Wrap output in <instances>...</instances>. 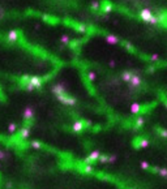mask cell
Masks as SVG:
<instances>
[{"label":"cell","mask_w":167,"mask_h":189,"mask_svg":"<svg viewBox=\"0 0 167 189\" xmlns=\"http://www.w3.org/2000/svg\"><path fill=\"white\" fill-rule=\"evenodd\" d=\"M60 42L63 45H69V42H71V38L68 37V35H61V38H60Z\"/></svg>","instance_id":"obj_18"},{"label":"cell","mask_w":167,"mask_h":189,"mask_svg":"<svg viewBox=\"0 0 167 189\" xmlns=\"http://www.w3.org/2000/svg\"><path fill=\"white\" fill-rule=\"evenodd\" d=\"M144 123H145L144 117L138 116V117H137V120H136V127H137V128H138V127H142V125H144Z\"/></svg>","instance_id":"obj_21"},{"label":"cell","mask_w":167,"mask_h":189,"mask_svg":"<svg viewBox=\"0 0 167 189\" xmlns=\"http://www.w3.org/2000/svg\"><path fill=\"white\" fill-rule=\"evenodd\" d=\"M104 39H106V42L108 45H118L119 43V38L114 34H107L106 37H104Z\"/></svg>","instance_id":"obj_7"},{"label":"cell","mask_w":167,"mask_h":189,"mask_svg":"<svg viewBox=\"0 0 167 189\" xmlns=\"http://www.w3.org/2000/svg\"><path fill=\"white\" fill-rule=\"evenodd\" d=\"M52 93L57 97V95H61V94H65V88L61 85V83H56V85L52 86Z\"/></svg>","instance_id":"obj_6"},{"label":"cell","mask_w":167,"mask_h":189,"mask_svg":"<svg viewBox=\"0 0 167 189\" xmlns=\"http://www.w3.org/2000/svg\"><path fill=\"white\" fill-rule=\"evenodd\" d=\"M84 172H86V174L93 172V166H91V164H89V163H86L85 166H84Z\"/></svg>","instance_id":"obj_19"},{"label":"cell","mask_w":167,"mask_h":189,"mask_svg":"<svg viewBox=\"0 0 167 189\" xmlns=\"http://www.w3.org/2000/svg\"><path fill=\"white\" fill-rule=\"evenodd\" d=\"M157 172H158L162 177H166V179H167V168H157Z\"/></svg>","instance_id":"obj_20"},{"label":"cell","mask_w":167,"mask_h":189,"mask_svg":"<svg viewBox=\"0 0 167 189\" xmlns=\"http://www.w3.org/2000/svg\"><path fill=\"white\" fill-rule=\"evenodd\" d=\"M95 78H97V74H95L94 72H91V71L88 72V80H89V81H94Z\"/></svg>","instance_id":"obj_23"},{"label":"cell","mask_w":167,"mask_h":189,"mask_svg":"<svg viewBox=\"0 0 167 189\" xmlns=\"http://www.w3.org/2000/svg\"><path fill=\"white\" fill-rule=\"evenodd\" d=\"M149 140H144V138H141L140 140V142H138V148H142V149H145V148H148L149 146Z\"/></svg>","instance_id":"obj_15"},{"label":"cell","mask_w":167,"mask_h":189,"mask_svg":"<svg viewBox=\"0 0 167 189\" xmlns=\"http://www.w3.org/2000/svg\"><path fill=\"white\" fill-rule=\"evenodd\" d=\"M99 7H101V4H99V2H97V0H94V2L91 3V8L93 9H99Z\"/></svg>","instance_id":"obj_26"},{"label":"cell","mask_w":167,"mask_h":189,"mask_svg":"<svg viewBox=\"0 0 167 189\" xmlns=\"http://www.w3.org/2000/svg\"><path fill=\"white\" fill-rule=\"evenodd\" d=\"M140 17H141L142 21H145V22H148V24H150V25H157V24H158V18H157V17L152 13V11L148 9V8H144V9L140 11Z\"/></svg>","instance_id":"obj_1"},{"label":"cell","mask_w":167,"mask_h":189,"mask_svg":"<svg viewBox=\"0 0 167 189\" xmlns=\"http://www.w3.org/2000/svg\"><path fill=\"white\" fill-rule=\"evenodd\" d=\"M101 155H102V154H101V153H99L98 150H93V151H91V153H90V154H89V155L86 157L85 162L90 164V163H93V162H95V160H99Z\"/></svg>","instance_id":"obj_3"},{"label":"cell","mask_w":167,"mask_h":189,"mask_svg":"<svg viewBox=\"0 0 167 189\" xmlns=\"http://www.w3.org/2000/svg\"><path fill=\"white\" fill-rule=\"evenodd\" d=\"M82 128H84V123H82V121H76V123L73 124V131H76V132L82 131Z\"/></svg>","instance_id":"obj_13"},{"label":"cell","mask_w":167,"mask_h":189,"mask_svg":"<svg viewBox=\"0 0 167 189\" xmlns=\"http://www.w3.org/2000/svg\"><path fill=\"white\" fill-rule=\"evenodd\" d=\"M26 90L28 91H31V90H34V88L30 85V83H26Z\"/></svg>","instance_id":"obj_29"},{"label":"cell","mask_w":167,"mask_h":189,"mask_svg":"<svg viewBox=\"0 0 167 189\" xmlns=\"http://www.w3.org/2000/svg\"><path fill=\"white\" fill-rule=\"evenodd\" d=\"M33 116H34V110H33V107L28 106L25 108V111H24V119L25 120H30V119H33Z\"/></svg>","instance_id":"obj_8"},{"label":"cell","mask_w":167,"mask_h":189,"mask_svg":"<svg viewBox=\"0 0 167 189\" xmlns=\"http://www.w3.org/2000/svg\"><path fill=\"white\" fill-rule=\"evenodd\" d=\"M158 59H159V55H158V54H153V55L150 56V60H152V61H157Z\"/></svg>","instance_id":"obj_27"},{"label":"cell","mask_w":167,"mask_h":189,"mask_svg":"<svg viewBox=\"0 0 167 189\" xmlns=\"http://www.w3.org/2000/svg\"><path fill=\"white\" fill-rule=\"evenodd\" d=\"M115 160H116V157H115V155H111V157L101 155V158H99V162H101V163H114Z\"/></svg>","instance_id":"obj_9"},{"label":"cell","mask_w":167,"mask_h":189,"mask_svg":"<svg viewBox=\"0 0 167 189\" xmlns=\"http://www.w3.org/2000/svg\"><path fill=\"white\" fill-rule=\"evenodd\" d=\"M128 83H129V88H131V89H136V88L141 86V83H142V80H141V77H140L138 74H133L132 80H131V81H129Z\"/></svg>","instance_id":"obj_4"},{"label":"cell","mask_w":167,"mask_h":189,"mask_svg":"<svg viewBox=\"0 0 167 189\" xmlns=\"http://www.w3.org/2000/svg\"><path fill=\"white\" fill-rule=\"evenodd\" d=\"M129 110H131V114L137 115V114H140V111H141V104H140V103H132Z\"/></svg>","instance_id":"obj_11"},{"label":"cell","mask_w":167,"mask_h":189,"mask_svg":"<svg viewBox=\"0 0 167 189\" xmlns=\"http://www.w3.org/2000/svg\"><path fill=\"white\" fill-rule=\"evenodd\" d=\"M111 11H112L111 3H110V2H106V3H104V5H103V12H104V13H110Z\"/></svg>","instance_id":"obj_16"},{"label":"cell","mask_w":167,"mask_h":189,"mask_svg":"<svg viewBox=\"0 0 167 189\" xmlns=\"http://www.w3.org/2000/svg\"><path fill=\"white\" fill-rule=\"evenodd\" d=\"M132 77H133V73H131V72H124V73L121 74V78H123L125 82H129V81L132 80Z\"/></svg>","instance_id":"obj_12"},{"label":"cell","mask_w":167,"mask_h":189,"mask_svg":"<svg viewBox=\"0 0 167 189\" xmlns=\"http://www.w3.org/2000/svg\"><path fill=\"white\" fill-rule=\"evenodd\" d=\"M7 38H8L9 42H16V40L18 39V31H17V30H11V31L8 33Z\"/></svg>","instance_id":"obj_10"},{"label":"cell","mask_w":167,"mask_h":189,"mask_svg":"<svg viewBox=\"0 0 167 189\" xmlns=\"http://www.w3.org/2000/svg\"><path fill=\"white\" fill-rule=\"evenodd\" d=\"M29 133H30V132H29L28 128H22V129L20 131V137H21V138H28V137H29Z\"/></svg>","instance_id":"obj_17"},{"label":"cell","mask_w":167,"mask_h":189,"mask_svg":"<svg viewBox=\"0 0 167 189\" xmlns=\"http://www.w3.org/2000/svg\"><path fill=\"white\" fill-rule=\"evenodd\" d=\"M125 47H127V50H129V51H132V50H133L132 45H129V43H125Z\"/></svg>","instance_id":"obj_30"},{"label":"cell","mask_w":167,"mask_h":189,"mask_svg":"<svg viewBox=\"0 0 167 189\" xmlns=\"http://www.w3.org/2000/svg\"><path fill=\"white\" fill-rule=\"evenodd\" d=\"M7 158V154L3 151V150H0V159H2V160H4Z\"/></svg>","instance_id":"obj_28"},{"label":"cell","mask_w":167,"mask_h":189,"mask_svg":"<svg viewBox=\"0 0 167 189\" xmlns=\"http://www.w3.org/2000/svg\"><path fill=\"white\" fill-rule=\"evenodd\" d=\"M140 167H141L142 170H149V168H150V164H149L148 162H141V163H140Z\"/></svg>","instance_id":"obj_24"},{"label":"cell","mask_w":167,"mask_h":189,"mask_svg":"<svg viewBox=\"0 0 167 189\" xmlns=\"http://www.w3.org/2000/svg\"><path fill=\"white\" fill-rule=\"evenodd\" d=\"M110 67H115V61H112V60L110 61Z\"/></svg>","instance_id":"obj_32"},{"label":"cell","mask_w":167,"mask_h":189,"mask_svg":"<svg viewBox=\"0 0 167 189\" xmlns=\"http://www.w3.org/2000/svg\"><path fill=\"white\" fill-rule=\"evenodd\" d=\"M30 146H31L33 149H40V143L38 141H31L30 142Z\"/></svg>","instance_id":"obj_25"},{"label":"cell","mask_w":167,"mask_h":189,"mask_svg":"<svg viewBox=\"0 0 167 189\" xmlns=\"http://www.w3.org/2000/svg\"><path fill=\"white\" fill-rule=\"evenodd\" d=\"M16 129H17V125H16V124H13V123L9 124V127H8V132H9V133H14Z\"/></svg>","instance_id":"obj_22"},{"label":"cell","mask_w":167,"mask_h":189,"mask_svg":"<svg viewBox=\"0 0 167 189\" xmlns=\"http://www.w3.org/2000/svg\"><path fill=\"white\" fill-rule=\"evenodd\" d=\"M28 83H30L34 89H39L42 86V80L39 77H37V76H33V77H29V82Z\"/></svg>","instance_id":"obj_5"},{"label":"cell","mask_w":167,"mask_h":189,"mask_svg":"<svg viewBox=\"0 0 167 189\" xmlns=\"http://www.w3.org/2000/svg\"><path fill=\"white\" fill-rule=\"evenodd\" d=\"M63 104H65V106H76V103H77V100L73 98V97H71V95H67V94H61V95H57L56 97Z\"/></svg>","instance_id":"obj_2"},{"label":"cell","mask_w":167,"mask_h":189,"mask_svg":"<svg viewBox=\"0 0 167 189\" xmlns=\"http://www.w3.org/2000/svg\"><path fill=\"white\" fill-rule=\"evenodd\" d=\"M74 28H76V30H77L78 33H81V34H85V33H86V30H88V28H86L85 25H81V24L76 25Z\"/></svg>","instance_id":"obj_14"},{"label":"cell","mask_w":167,"mask_h":189,"mask_svg":"<svg viewBox=\"0 0 167 189\" xmlns=\"http://www.w3.org/2000/svg\"><path fill=\"white\" fill-rule=\"evenodd\" d=\"M161 136H163L164 138H167V131H161Z\"/></svg>","instance_id":"obj_31"}]
</instances>
